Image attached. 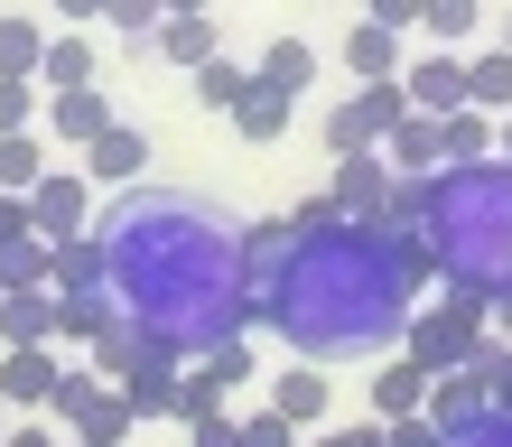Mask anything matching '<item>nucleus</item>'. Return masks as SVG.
Masks as SVG:
<instances>
[{"label": "nucleus", "instance_id": "f257e3e1", "mask_svg": "<svg viewBox=\"0 0 512 447\" xmlns=\"http://www.w3.org/2000/svg\"><path fill=\"white\" fill-rule=\"evenodd\" d=\"M243 233H252L243 215H224L196 187L112 196L94 215V252L122 336H140V354H168V364H205L215 345H243L261 326Z\"/></svg>", "mask_w": 512, "mask_h": 447}, {"label": "nucleus", "instance_id": "423d86ee", "mask_svg": "<svg viewBox=\"0 0 512 447\" xmlns=\"http://www.w3.org/2000/svg\"><path fill=\"white\" fill-rule=\"evenodd\" d=\"M56 420L75 429V447H122V438H131V401L112 392L103 373H75V364H66V392H56Z\"/></svg>", "mask_w": 512, "mask_h": 447}, {"label": "nucleus", "instance_id": "b1692460", "mask_svg": "<svg viewBox=\"0 0 512 447\" xmlns=\"http://www.w3.org/2000/svg\"><path fill=\"white\" fill-rule=\"evenodd\" d=\"M38 66H47V28L38 19H0V75H10V84H38Z\"/></svg>", "mask_w": 512, "mask_h": 447}, {"label": "nucleus", "instance_id": "cd10ccee", "mask_svg": "<svg viewBox=\"0 0 512 447\" xmlns=\"http://www.w3.org/2000/svg\"><path fill=\"white\" fill-rule=\"evenodd\" d=\"M243 94H252V66H233V56H215V66L196 75V103H205V112H233Z\"/></svg>", "mask_w": 512, "mask_h": 447}, {"label": "nucleus", "instance_id": "7ed1b4c3", "mask_svg": "<svg viewBox=\"0 0 512 447\" xmlns=\"http://www.w3.org/2000/svg\"><path fill=\"white\" fill-rule=\"evenodd\" d=\"M410 252L419 271H438L457 298H494L512 289V168H438L429 196H419V224H410Z\"/></svg>", "mask_w": 512, "mask_h": 447}, {"label": "nucleus", "instance_id": "aec40b11", "mask_svg": "<svg viewBox=\"0 0 512 447\" xmlns=\"http://www.w3.org/2000/svg\"><path fill=\"white\" fill-rule=\"evenodd\" d=\"M289 122H298V94H280V84H261V75H252V94L233 103V131L270 149V140H289Z\"/></svg>", "mask_w": 512, "mask_h": 447}, {"label": "nucleus", "instance_id": "393cba45", "mask_svg": "<svg viewBox=\"0 0 512 447\" xmlns=\"http://www.w3.org/2000/svg\"><path fill=\"white\" fill-rule=\"evenodd\" d=\"M38 177H47V149H38V131H19V140H0V196H38Z\"/></svg>", "mask_w": 512, "mask_h": 447}, {"label": "nucleus", "instance_id": "f8f14e48", "mask_svg": "<svg viewBox=\"0 0 512 447\" xmlns=\"http://www.w3.org/2000/svg\"><path fill=\"white\" fill-rule=\"evenodd\" d=\"M345 66H354V84H401V28L364 10L345 28Z\"/></svg>", "mask_w": 512, "mask_h": 447}, {"label": "nucleus", "instance_id": "72a5a7b5", "mask_svg": "<svg viewBox=\"0 0 512 447\" xmlns=\"http://www.w3.org/2000/svg\"><path fill=\"white\" fill-rule=\"evenodd\" d=\"M0 447H66V438H56L47 420H19V429H10V438H0Z\"/></svg>", "mask_w": 512, "mask_h": 447}, {"label": "nucleus", "instance_id": "6e6552de", "mask_svg": "<svg viewBox=\"0 0 512 447\" xmlns=\"http://www.w3.org/2000/svg\"><path fill=\"white\" fill-rule=\"evenodd\" d=\"M401 94H410V112L419 122H457L466 112V56H419V66H401Z\"/></svg>", "mask_w": 512, "mask_h": 447}, {"label": "nucleus", "instance_id": "4468645a", "mask_svg": "<svg viewBox=\"0 0 512 447\" xmlns=\"http://www.w3.org/2000/svg\"><path fill=\"white\" fill-rule=\"evenodd\" d=\"M140 168H149V131H131V122H112L94 149H84V177H103V187H122V196H131V187H149Z\"/></svg>", "mask_w": 512, "mask_h": 447}, {"label": "nucleus", "instance_id": "f704fd0d", "mask_svg": "<svg viewBox=\"0 0 512 447\" xmlns=\"http://www.w3.org/2000/svg\"><path fill=\"white\" fill-rule=\"evenodd\" d=\"M485 317H494L503 336H512V289H494V298H485Z\"/></svg>", "mask_w": 512, "mask_h": 447}, {"label": "nucleus", "instance_id": "2f4dec72", "mask_svg": "<svg viewBox=\"0 0 512 447\" xmlns=\"http://www.w3.org/2000/svg\"><path fill=\"white\" fill-rule=\"evenodd\" d=\"M289 438H298V429L280 420V410H261V420H243V447H289Z\"/></svg>", "mask_w": 512, "mask_h": 447}, {"label": "nucleus", "instance_id": "1a4fd4ad", "mask_svg": "<svg viewBox=\"0 0 512 447\" xmlns=\"http://www.w3.org/2000/svg\"><path fill=\"white\" fill-rule=\"evenodd\" d=\"M56 336H66V298H56V289L0 298V345H10V354H47Z\"/></svg>", "mask_w": 512, "mask_h": 447}, {"label": "nucleus", "instance_id": "0eeeda50", "mask_svg": "<svg viewBox=\"0 0 512 447\" xmlns=\"http://www.w3.org/2000/svg\"><path fill=\"white\" fill-rule=\"evenodd\" d=\"M28 224H38V243H84V233H94V205H84V177L75 168H47L38 177V196H28Z\"/></svg>", "mask_w": 512, "mask_h": 447}, {"label": "nucleus", "instance_id": "bb28decb", "mask_svg": "<svg viewBox=\"0 0 512 447\" xmlns=\"http://www.w3.org/2000/svg\"><path fill=\"white\" fill-rule=\"evenodd\" d=\"M419 28H429V38H438L447 56H457V47L475 38V28H485V10H475V0H429V10H419Z\"/></svg>", "mask_w": 512, "mask_h": 447}, {"label": "nucleus", "instance_id": "a211bd4d", "mask_svg": "<svg viewBox=\"0 0 512 447\" xmlns=\"http://www.w3.org/2000/svg\"><path fill=\"white\" fill-rule=\"evenodd\" d=\"M270 410H280L289 429H326V373L317 364H280L270 373Z\"/></svg>", "mask_w": 512, "mask_h": 447}, {"label": "nucleus", "instance_id": "7c9ffc66", "mask_svg": "<svg viewBox=\"0 0 512 447\" xmlns=\"http://www.w3.org/2000/svg\"><path fill=\"white\" fill-rule=\"evenodd\" d=\"M438 447H512V420H503V410H485V420H475V429L438 438Z\"/></svg>", "mask_w": 512, "mask_h": 447}, {"label": "nucleus", "instance_id": "9d476101", "mask_svg": "<svg viewBox=\"0 0 512 447\" xmlns=\"http://www.w3.org/2000/svg\"><path fill=\"white\" fill-rule=\"evenodd\" d=\"M410 420H429V373H419L410 354H382V373H373V429H410Z\"/></svg>", "mask_w": 512, "mask_h": 447}, {"label": "nucleus", "instance_id": "a878e982", "mask_svg": "<svg viewBox=\"0 0 512 447\" xmlns=\"http://www.w3.org/2000/svg\"><path fill=\"white\" fill-rule=\"evenodd\" d=\"M38 84H47V94H84V84H94V47H84V38H47Z\"/></svg>", "mask_w": 512, "mask_h": 447}, {"label": "nucleus", "instance_id": "e433bc0d", "mask_svg": "<svg viewBox=\"0 0 512 447\" xmlns=\"http://www.w3.org/2000/svg\"><path fill=\"white\" fill-rule=\"evenodd\" d=\"M494 159H503V168H512V122H503V131H494Z\"/></svg>", "mask_w": 512, "mask_h": 447}, {"label": "nucleus", "instance_id": "c85d7f7f", "mask_svg": "<svg viewBox=\"0 0 512 447\" xmlns=\"http://www.w3.org/2000/svg\"><path fill=\"white\" fill-rule=\"evenodd\" d=\"M38 112H47V94H38V84H10V75H0V140H19L28 122H38Z\"/></svg>", "mask_w": 512, "mask_h": 447}, {"label": "nucleus", "instance_id": "4c0bfd02", "mask_svg": "<svg viewBox=\"0 0 512 447\" xmlns=\"http://www.w3.org/2000/svg\"><path fill=\"white\" fill-rule=\"evenodd\" d=\"M503 56H512V10H503Z\"/></svg>", "mask_w": 512, "mask_h": 447}, {"label": "nucleus", "instance_id": "2eb2a0df", "mask_svg": "<svg viewBox=\"0 0 512 447\" xmlns=\"http://www.w3.org/2000/svg\"><path fill=\"white\" fill-rule=\"evenodd\" d=\"M56 392H66L56 354H0V401L10 410H56Z\"/></svg>", "mask_w": 512, "mask_h": 447}, {"label": "nucleus", "instance_id": "ddd939ff", "mask_svg": "<svg viewBox=\"0 0 512 447\" xmlns=\"http://www.w3.org/2000/svg\"><path fill=\"white\" fill-rule=\"evenodd\" d=\"M38 122L66 140V149H94L112 122H122V112H112V94H94V84H84V94H47V112H38Z\"/></svg>", "mask_w": 512, "mask_h": 447}, {"label": "nucleus", "instance_id": "39448f33", "mask_svg": "<svg viewBox=\"0 0 512 447\" xmlns=\"http://www.w3.org/2000/svg\"><path fill=\"white\" fill-rule=\"evenodd\" d=\"M410 122V94L401 84H354V94L326 112V149L336 159H382V140Z\"/></svg>", "mask_w": 512, "mask_h": 447}, {"label": "nucleus", "instance_id": "c9c22d12", "mask_svg": "<svg viewBox=\"0 0 512 447\" xmlns=\"http://www.w3.org/2000/svg\"><path fill=\"white\" fill-rule=\"evenodd\" d=\"M494 410H503V420H512V364H503V382H494Z\"/></svg>", "mask_w": 512, "mask_h": 447}, {"label": "nucleus", "instance_id": "58836bf2", "mask_svg": "<svg viewBox=\"0 0 512 447\" xmlns=\"http://www.w3.org/2000/svg\"><path fill=\"white\" fill-rule=\"evenodd\" d=\"M0 438H10V429H0Z\"/></svg>", "mask_w": 512, "mask_h": 447}, {"label": "nucleus", "instance_id": "6ab92c4d", "mask_svg": "<svg viewBox=\"0 0 512 447\" xmlns=\"http://www.w3.org/2000/svg\"><path fill=\"white\" fill-rule=\"evenodd\" d=\"M485 410H494V392H485V382H475V373H447V382H429V429H438V438L475 429V420H485Z\"/></svg>", "mask_w": 512, "mask_h": 447}, {"label": "nucleus", "instance_id": "dca6fc26", "mask_svg": "<svg viewBox=\"0 0 512 447\" xmlns=\"http://www.w3.org/2000/svg\"><path fill=\"white\" fill-rule=\"evenodd\" d=\"M149 47H159L168 56V66H187V75H205V66H215V19H205V10H168L159 19V38H149Z\"/></svg>", "mask_w": 512, "mask_h": 447}, {"label": "nucleus", "instance_id": "4be33fe9", "mask_svg": "<svg viewBox=\"0 0 512 447\" xmlns=\"http://www.w3.org/2000/svg\"><path fill=\"white\" fill-rule=\"evenodd\" d=\"M252 75H261V84H280V94H308V84H317V47H308V38H270Z\"/></svg>", "mask_w": 512, "mask_h": 447}, {"label": "nucleus", "instance_id": "c756f323", "mask_svg": "<svg viewBox=\"0 0 512 447\" xmlns=\"http://www.w3.org/2000/svg\"><path fill=\"white\" fill-rule=\"evenodd\" d=\"M94 19H112L122 38H159V19H168V10H149V0H112V10H94Z\"/></svg>", "mask_w": 512, "mask_h": 447}, {"label": "nucleus", "instance_id": "412c9836", "mask_svg": "<svg viewBox=\"0 0 512 447\" xmlns=\"http://www.w3.org/2000/svg\"><path fill=\"white\" fill-rule=\"evenodd\" d=\"M466 112H485V122L503 112V122H512V56L503 47L494 56H466Z\"/></svg>", "mask_w": 512, "mask_h": 447}, {"label": "nucleus", "instance_id": "20e7f679", "mask_svg": "<svg viewBox=\"0 0 512 447\" xmlns=\"http://www.w3.org/2000/svg\"><path fill=\"white\" fill-rule=\"evenodd\" d=\"M475 345H485V298H457V289H447L438 308H419V317H410V336H401V354H410L429 382L466 373V364H475Z\"/></svg>", "mask_w": 512, "mask_h": 447}, {"label": "nucleus", "instance_id": "5701e85b", "mask_svg": "<svg viewBox=\"0 0 512 447\" xmlns=\"http://www.w3.org/2000/svg\"><path fill=\"white\" fill-rule=\"evenodd\" d=\"M485 159H494V122H485V112L438 122V168H485Z\"/></svg>", "mask_w": 512, "mask_h": 447}, {"label": "nucleus", "instance_id": "9b49d317", "mask_svg": "<svg viewBox=\"0 0 512 447\" xmlns=\"http://www.w3.org/2000/svg\"><path fill=\"white\" fill-rule=\"evenodd\" d=\"M326 205H336V224H382L391 168H382V159H336V187H326Z\"/></svg>", "mask_w": 512, "mask_h": 447}, {"label": "nucleus", "instance_id": "473e14b6", "mask_svg": "<svg viewBox=\"0 0 512 447\" xmlns=\"http://www.w3.org/2000/svg\"><path fill=\"white\" fill-rule=\"evenodd\" d=\"M308 447H382V429H373V420H364V429H317Z\"/></svg>", "mask_w": 512, "mask_h": 447}, {"label": "nucleus", "instance_id": "f03ea898", "mask_svg": "<svg viewBox=\"0 0 512 447\" xmlns=\"http://www.w3.org/2000/svg\"><path fill=\"white\" fill-rule=\"evenodd\" d=\"M419 252L382 224H298L289 271L270 289L261 326H280V345L298 364H364L391 354L419 317Z\"/></svg>", "mask_w": 512, "mask_h": 447}, {"label": "nucleus", "instance_id": "f3484780", "mask_svg": "<svg viewBox=\"0 0 512 447\" xmlns=\"http://www.w3.org/2000/svg\"><path fill=\"white\" fill-rule=\"evenodd\" d=\"M177 373H187V364H168V354H140V364L122 373L131 420H177Z\"/></svg>", "mask_w": 512, "mask_h": 447}]
</instances>
